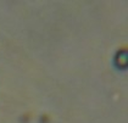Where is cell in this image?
I'll list each match as a JSON object with an SVG mask.
<instances>
[{"label": "cell", "mask_w": 128, "mask_h": 123, "mask_svg": "<svg viewBox=\"0 0 128 123\" xmlns=\"http://www.w3.org/2000/svg\"><path fill=\"white\" fill-rule=\"evenodd\" d=\"M115 62L120 68H126L127 67V52L126 51H120L116 55Z\"/></svg>", "instance_id": "cell-1"}]
</instances>
